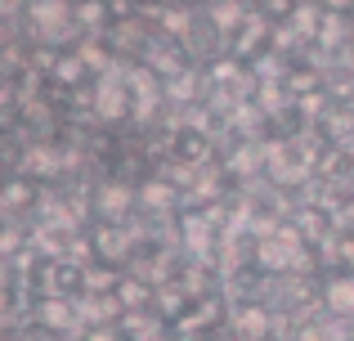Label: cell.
Here are the masks:
<instances>
[{
	"instance_id": "obj_1",
	"label": "cell",
	"mask_w": 354,
	"mask_h": 341,
	"mask_svg": "<svg viewBox=\"0 0 354 341\" xmlns=\"http://www.w3.org/2000/svg\"><path fill=\"white\" fill-rule=\"evenodd\" d=\"M166 158L180 162L184 171L207 167V162H211V140H207V131H198V126H175V131L166 135Z\"/></svg>"
},
{
	"instance_id": "obj_2",
	"label": "cell",
	"mask_w": 354,
	"mask_h": 341,
	"mask_svg": "<svg viewBox=\"0 0 354 341\" xmlns=\"http://www.w3.org/2000/svg\"><path fill=\"white\" fill-rule=\"evenodd\" d=\"M0 207L14 211V216H27L32 207H41V175H9L5 180V198H0Z\"/></svg>"
},
{
	"instance_id": "obj_3",
	"label": "cell",
	"mask_w": 354,
	"mask_h": 341,
	"mask_svg": "<svg viewBox=\"0 0 354 341\" xmlns=\"http://www.w3.org/2000/svg\"><path fill=\"white\" fill-rule=\"evenodd\" d=\"M86 279H90V274L81 270L77 261H54L50 265V292H54V297H77V292L86 288Z\"/></svg>"
},
{
	"instance_id": "obj_4",
	"label": "cell",
	"mask_w": 354,
	"mask_h": 341,
	"mask_svg": "<svg viewBox=\"0 0 354 341\" xmlns=\"http://www.w3.org/2000/svg\"><path fill=\"white\" fill-rule=\"evenodd\" d=\"M5 180H9V175H0V198H5Z\"/></svg>"
}]
</instances>
